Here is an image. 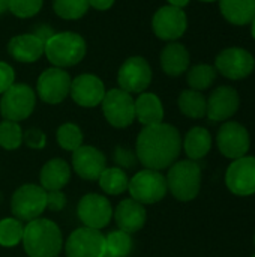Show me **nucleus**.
<instances>
[{
    "label": "nucleus",
    "instance_id": "obj_32",
    "mask_svg": "<svg viewBox=\"0 0 255 257\" xmlns=\"http://www.w3.org/2000/svg\"><path fill=\"white\" fill-rule=\"evenodd\" d=\"M24 226L18 218H5L0 221V245L15 247L23 241Z\"/></svg>",
    "mask_w": 255,
    "mask_h": 257
},
{
    "label": "nucleus",
    "instance_id": "obj_20",
    "mask_svg": "<svg viewBox=\"0 0 255 257\" xmlns=\"http://www.w3.org/2000/svg\"><path fill=\"white\" fill-rule=\"evenodd\" d=\"M9 56L21 63H33L44 54V41L35 33L14 36L8 44Z\"/></svg>",
    "mask_w": 255,
    "mask_h": 257
},
{
    "label": "nucleus",
    "instance_id": "obj_43",
    "mask_svg": "<svg viewBox=\"0 0 255 257\" xmlns=\"http://www.w3.org/2000/svg\"><path fill=\"white\" fill-rule=\"evenodd\" d=\"M251 35H252V38L255 39V17L254 20L251 21Z\"/></svg>",
    "mask_w": 255,
    "mask_h": 257
},
{
    "label": "nucleus",
    "instance_id": "obj_4",
    "mask_svg": "<svg viewBox=\"0 0 255 257\" xmlns=\"http://www.w3.org/2000/svg\"><path fill=\"white\" fill-rule=\"evenodd\" d=\"M167 187L171 194L180 202L194 200L201 187V169L192 160L177 161L170 166L167 175Z\"/></svg>",
    "mask_w": 255,
    "mask_h": 257
},
{
    "label": "nucleus",
    "instance_id": "obj_46",
    "mask_svg": "<svg viewBox=\"0 0 255 257\" xmlns=\"http://www.w3.org/2000/svg\"><path fill=\"white\" fill-rule=\"evenodd\" d=\"M254 257H255V254H254Z\"/></svg>",
    "mask_w": 255,
    "mask_h": 257
},
{
    "label": "nucleus",
    "instance_id": "obj_33",
    "mask_svg": "<svg viewBox=\"0 0 255 257\" xmlns=\"http://www.w3.org/2000/svg\"><path fill=\"white\" fill-rule=\"evenodd\" d=\"M23 143V130L18 122H0V146L6 151H15Z\"/></svg>",
    "mask_w": 255,
    "mask_h": 257
},
{
    "label": "nucleus",
    "instance_id": "obj_12",
    "mask_svg": "<svg viewBox=\"0 0 255 257\" xmlns=\"http://www.w3.org/2000/svg\"><path fill=\"white\" fill-rule=\"evenodd\" d=\"M153 33L162 41H177L183 36L188 29V17L183 9L176 6H162L159 8L152 20Z\"/></svg>",
    "mask_w": 255,
    "mask_h": 257
},
{
    "label": "nucleus",
    "instance_id": "obj_41",
    "mask_svg": "<svg viewBox=\"0 0 255 257\" xmlns=\"http://www.w3.org/2000/svg\"><path fill=\"white\" fill-rule=\"evenodd\" d=\"M168 2V5L170 6H176V8H180V9H183L191 0H167Z\"/></svg>",
    "mask_w": 255,
    "mask_h": 257
},
{
    "label": "nucleus",
    "instance_id": "obj_16",
    "mask_svg": "<svg viewBox=\"0 0 255 257\" xmlns=\"http://www.w3.org/2000/svg\"><path fill=\"white\" fill-rule=\"evenodd\" d=\"M77 212L84 227H90L96 230L105 227L113 217V208L110 200L101 194H93V193L86 194L80 200Z\"/></svg>",
    "mask_w": 255,
    "mask_h": 257
},
{
    "label": "nucleus",
    "instance_id": "obj_8",
    "mask_svg": "<svg viewBox=\"0 0 255 257\" xmlns=\"http://www.w3.org/2000/svg\"><path fill=\"white\" fill-rule=\"evenodd\" d=\"M215 69L228 80H243L255 69V57L246 48L228 47L215 59Z\"/></svg>",
    "mask_w": 255,
    "mask_h": 257
},
{
    "label": "nucleus",
    "instance_id": "obj_39",
    "mask_svg": "<svg viewBox=\"0 0 255 257\" xmlns=\"http://www.w3.org/2000/svg\"><path fill=\"white\" fill-rule=\"evenodd\" d=\"M65 206H66V196L62 193V190L47 191V209L57 212L62 211Z\"/></svg>",
    "mask_w": 255,
    "mask_h": 257
},
{
    "label": "nucleus",
    "instance_id": "obj_2",
    "mask_svg": "<svg viewBox=\"0 0 255 257\" xmlns=\"http://www.w3.org/2000/svg\"><path fill=\"white\" fill-rule=\"evenodd\" d=\"M23 245L29 257H57L63 245L62 232L56 223L36 218L24 227Z\"/></svg>",
    "mask_w": 255,
    "mask_h": 257
},
{
    "label": "nucleus",
    "instance_id": "obj_9",
    "mask_svg": "<svg viewBox=\"0 0 255 257\" xmlns=\"http://www.w3.org/2000/svg\"><path fill=\"white\" fill-rule=\"evenodd\" d=\"M101 105L107 122L114 128H126L135 119V101L131 93L122 89L105 92Z\"/></svg>",
    "mask_w": 255,
    "mask_h": 257
},
{
    "label": "nucleus",
    "instance_id": "obj_28",
    "mask_svg": "<svg viewBox=\"0 0 255 257\" xmlns=\"http://www.w3.org/2000/svg\"><path fill=\"white\" fill-rule=\"evenodd\" d=\"M134 242L129 233L114 230L105 236V248L102 257H128L132 253Z\"/></svg>",
    "mask_w": 255,
    "mask_h": 257
},
{
    "label": "nucleus",
    "instance_id": "obj_5",
    "mask_svg": "<svg viewBox=\"0 0 255 257\" xmlns=\"http://www.w3.org/2000/svg\"><path fill=\"white\" fill-rule=\"evenodd\" d=\"M36 104V95L33 89L23 83H14L0 99V113L5 120L21 122L27 119Z\"/></svg>",
    "mask_w": 255,
    "mask_h": 257
},
{
    "label": "nucleus",
    "instance_id": "obj_19",
    "mask_svg": "<svg viewBox=\"0 0 255 257\" xmlns=\"http://www.w3.org/2000/svg\"><path fill=\"white\" fill-rule=\"evenodd\" d=\"M72 166L80 178L87 181H96L107 169V160L99 149L81 145L72 152Z\"/></svg>",
    "mask_w": 255,
    "mask_h": 257
},
{
    "label": "nucleus",
    "instance_id": "obj_37",
    "mask_svg": "<svg viewBox=\"0 0 255 257\" xmlns=\"http://www.w3.org/2000/svg\"><path fill=\"white\" fill-rule=\"evenodd\" d=\"M114 161L120 167L131 169V167L135 166L137 155L132 151H129L128 148H116V151H114Z\"/></svg>",
    "mask_w": 255,
    "mask_h": 257
},
{
    "label": "nucleus",
    "instance_id": "obj_22",
    "mask_svg": "<svg viewBox=\"0 0 255 257\" xmlns=\"http://www.w3.org/2000/svg\"><path fill=\"white\" fill-rule=\"evenodd\" d=\"M161 68L170 77H179L189 69L191 56L188 48L180 42H168L161 51Z\"/></svg>",
    "mask_w": 255,
    "mask_h": 257
},
{
    "label": "nucleus",
    "instance_id": "obj_35",
    "mask_svg": "<svg viewBox=\"0 0 255 257\" xmlns=\"http://www.w3.org/2000/svg\"><path fill=\"white\" fill-rule=\"evenodd\" d=\"M44 0H9V11L18 18H32L42 9Z\"/></svg>",
    "mask_w": 255,
    "mask_h": 257
},
{
    "label": "nucleus",
    "instance_id": "obj_26",
    "mask_svg": "<svg viewBox=\"0 0 255 257\" xmlns=\"http://www.w3.org/2000/svg\"><path fill=\"white\" fill-rule=\"evenodd\" d=\"M183 149L189 160L198 161L204 158L212 149V136L203 126H194L188 131L183 140Z\"/></svg>",
    "mask_w": 255,
    "mask_h": 257
},
{
    "label": "nucleus",
    "instance_id": "obj_34",
    "mask_svg": "<svg viewBox=\"0 0 255 257\" xmlns=\"http://www.w3.org/2000/svg\"><path fill=\"white\" fill-rule=\"evenodd\" d=\"M57 143L65 151L74 152L83 145V133L75 123H63L57 130Z\"/></svg>",
    "mask_w": 255,
    "mask_h": 257
},
{
    "label": "nucleus",
    "instance_id": "obj_29",
    "mask_svg": "<svg viewBox=\"0 0 255 257\" xmlns=\"http://www.w3.org/2000/svg\"><path fill=\"white\" fill-rule=\"evenodd\" d=\"M216 75H218V72H216L215 66L200 63V65H195V66L188 69L186 80H188V84L192 90L201 92V90L209 89L215 83Z\"/></svg>",
    "mask_w": 255,
    "mask_h": 257
},
{
    "label": "nucleus",
    "instance_id": "obj_17",
    "mask_svg": "<svg viewBox=\"0 0 255 257\" xmlns=\"http://www.w3.org/2000/svg\"><path fill=\"white\" fill-rule=\"evenodd\" d=\"M239 105L237 90L231 86H219L207 98L206 116L212 122H225L237 113Z\"/></svg>",
    "mask_w": 255,
    "mask_h": 257
},
{
    "label": "nucleus",
    "instance_id": "obj_1",
    "mask_svg": "<svg viewBox=\"0 0 255 257\" xmlns=\"http://www.w3.org/2000/svg\"><path fill=\"white\" fill-rule=\"evenodd\" d=\"M182 137L176 126L158 123L144 126L137 139V160L150 170H162L173 166L180 155Z\"/></svg>",
    "mask_w": 255,
    "mask_h": 257
},
{
    "label": "nucleus",
    "instance_id": "obj_27",
    "mask_svg": "<svg viewBox=\"0 0 255 257\" xmlns=\"http://www.w3.org/2000/svg\"><path fill=\"white\" fill-rule=\"evenodd\" d=\"M177 105H179V110L185 116H188L191 119H201L206 116L207 99L204 98V95L201 92L186 89L179 95Z\"/></svg>",
    "mask_w": 255,
    "mask_h": 257
},
{
    "label": "nucleus",
    "instance_id": "obj_24",
    "mask_svg": "<svg viewBox=\"0 0 255 257\" xmlns=\"http://www.w3.org/2000/svg\"><path fill=\"white\" fill-rule=\"evenodd\" d=\"M71 179V167L66 161L54 158L41 170V187L45 191L62 190Z\"/></svg>",
    "mask_w": 255,
    "mask_h": 257
},
{
    "label": "nucleus",
    "instance_id": "obj_13",
    "mask_svg": "<svg viewBox=\"0 0 255 257\" xmlns=\"http://www.w3.org/2000/svg\"><path fill=\"white\" fill-rule=\"evenodd\" d=\"M227 188L240 197L255 194V157H240L233 160L225 172Z\"/></svg>",
    "mask_w": 255,
    "mask_h": 257
},
{
    "label": "nucleus",
    "instance_id": "obj_11",
    "mask_svg": "<svg viewBox=\"0 0 255 257\" xmlns=\"http://www.w3.org/2000/svg\"><path fill=\"white\" fill-rule=\"evenodd\" d=\"M216 145L219 152L230 160L245 157L251 148V137L248 130L239 122H224L216 134Z\"/></svg>",
    "mask_w": 255,
    "mask_h": 257
},
{
    "label": "nucleus",
    "instance_id": "obj_40",
    "mask_svg": "<svg viewBox=\"0 0 255 257\" xmlns=\"http://www.w3.org/2000/svg\"><path fill=\"white\" fill-rule=\"evenodd\" d=\"M89 6L98 9V11H107L114 5V0H87Z\"/></svg>",
    "mask_w": 255,
    "mask_h": 257
},
{
    "label": "nucleus",
    "instance_id": "obj_38",
    "mask_svg": "<svg viewBox=\"0 0 255 257\" xmlns=\"http://www.w3.org/2000/svg\"><path fill=\"white\" fill-rule=\"evenodd\" d=\"M14 83H15L14 68L6 62H0V95L5 93Z\"/></svg>",
    "mask_w": 255,
    "mask_h": 257
},
{
    "label": "nucleus",
    "instance_id": "obj_7",
    "mask_svg": "<svg viewBox=\"0 0 255 257\" xmlns=\"http://www.w3.org/2000/svg\"><path fill=\"white\" fill-rule=\"evenodd\" d=\"M47 209V191L35 184L21 185L11 199V211L20 221H33Z\"/></svg>",
    "mask_w": 255,
    "mask_h": 257
},
{
    "label": "nucleus",
    "instance_id": "obj_36",
    "mask_svg": "<svg viewBox=\"0 0 255 257\" xmlns=\"http://www.w3.org/2000/svg\"><path fill=\"white\" fill-rule=\"evenodd\" d=\"M23 140L32 149H42L45 146V143H47L45 134L41 130H36V128L27 130L26 133H23Z\"/></svg>",
    "mask_w": 255,
    "mask_h": 257
},
{
    "label": "nucleus",
    "instance_id": "obj_15",
    "mask_svg": "<svg viewBox=\"0 0 255 257\" xmlns=\"http://www.w3.org/2000/svg\"><path fill=\"white\" fill-rule=\"evenodd\" d=\"M65 248L68 257H102L105 236L96 229L80 227L71 233Z\"/></svg>",
    "mask_w": 255,
    "mask_h": 257
},
{
    "label": "nucleus",
    "instance_id": "obj_3",
    "mask_svg": "<svg viewBox=\"0 0 255 257\" xmlns=\"http://www.w3.org/2000/svg\"><path fill=\"white\" fill-rule=\"evenodd\" d=\"M87 53L86 41L74 32L53 33L44 42V54L56 68H71L80 63Z\"/></svg>",
    "mask_w": 255,
    "mask_h": 257
},
{
    "label": "nucleus",
    "instance_id": "obj_14",
    "mask_svg": "<svg viewBox=\"0 0 255 257\" xmlns=\"http://www.w3.org/2000/svg\"><path fill=\"white\" fill-rule=\"evenodd\" d=\"M71 75L62 68H48L45 69L36 83L38 96L47 104H59L71 92Z\"/></svg>",
    "mask_w": 255,
    "mask_h": 257
},
{
    "label": "nucleus",
    "instance_id": "obj_44",
    "mask_svg": "<svg viewBox=\"0 0 255 257\" xmlns=\"http://www.w3.org/2000/svg\"><path fill=\"white\" fill-rule=\"evenodd\" d=\"M200 2H204V3H212V2H218V0H200Z\"/></svg>",
    "mask_w": 255,
    "mask_h": 257
},
{
    "label": "nucleus",
    "instance_id": "obj_30",
    "mask_svg": "<svg viewBox=\"0 0 255 257\" xmlns=\"http://www.w3.org/2000/svg\"><path fill=\"white\" fill-rule=\"evenodd\" d=\"M128 184H129V179L126 176V173L119 167L105 169L99 176L101 188L107 194H111V196H117V194H122L123 191H126Z\"/></svg>",
    "mask_w": 255,
    "mask_h": 257
},
{
    "label": "nucleus",
    "instance_id": "obj_18",
    "mask_svg": "<svg viewBox=\"0 0 255 257\" xmlns=\"http://www.w3.org/2000/svg\"><path fill=\"white\" fill-rule=\"evenodd\" d=\"M69 95L81 107H96L105 96V86L102 80L93 74H81L71 83Z\"/></svg>",
    "mask_w": 255,
    "mask_h": 257
},
{
    "label": "nucleus",
    "instance_id": "obj_6",
    "mask_svg": "<svg viewBox=\"0 0 255 257\" xmlns=\"http://www.w3.org/2000/svg\"><path fill=\"white\" fill-rule=\"evenodd\" d=\"M131 197L141 205H153L161 202L167 191V179L158 170H141L128 184Z\"/></svg>",
    "mask_w": 255,
    "mask_h": 257
},
{
    "label": "nucleus",
    "instance_id": "obj_25",
    "mask_svg": "<svg viewBox=\"0 0 255 257\" xmlns=\"http://www.w3.org/2000/svg\"><path fill=\"white\" fill-rule=\"evenodd\" d=\"M222 17L233 26L251 24L255 17V0H218Z\"/></svg>",
    "mask_w": 255,
    "mask_h": 257
},
{
    "label": "nucleus",
    "instance_id": "obj_42",
    "mask_svg": "<svg viewBox=\"0 0 255 257\" xmlns=\"http://www.w3.org/2000/svg\"><path fill=\"white\" fill-rule=\"evenodd\" d=\"M9 11V0H0V14Z\"/></svg>",
    "mask_w": 255,
    "mask_h": 257
},
{
    "label": "nucleus",
    "instance_id": "obj_21",
    "mask_svg": "<svg viewBox=\"0 0 255 257\" xmlns=\"http://www.w3.org/2000/svg\"><path fill=\"white\" fill-rule=\"evenodd\" d=\"M114 217L119 229L131 235L143 229V226L146 224L147 214L141 203L135 202L134 199H126L117 205Z\"/></svg>",
    "mask_w": 255,
    "mask_h": 257
},
{
    "label": "nucleus",
    "instance_id": "obj_23",
    "mask_svg": "<svg viewBox=\"0 0 255 257\" xmlns=\"http://www.w3.org/2000/svg\"><path fill=\"white\" fill-rule=\"evenodd\" d=\"M135 119H138L144 126L158 125L164 119V107L158 95L150 92H143L135 99Z\"/></svg>",
    "mask_w": 255,
    "mask_h": 257
},
{
    "label": "nucleus",
    "instance_id": "obj_10",
    "mask_svg": "<svg viewBox=\"0 0 255 257\" xmlns=\"http://www.w3.org/2000/svg\"><path fill=\"white\" fill-rule=\"evenodd\" d=\"M119 89L128 93H143L152 83V68L141 56L128 57L117 72Z\"/></svg>",
    "mask_w": 255,
    "mask_h": 257
},
{
    "label": "nucleus",
    "instance_id": "obj_31",
    "mask_svg": "<svg viewBox=\"0 0 255 257\" xmlns=\"http://www.w3.org/2000/svg\"><path fill=\"white\" fill-rule=\"evenodd\" d=\"M53 9L63 20H80L89 11L87 0H53Z\"/></svg>",
    "mask_w": 255,
    "mask_h": 257
},
{
    "label": "nucleus",
    "instance_id": "obj_45",
    "mask_svg": "<svg viewBox=\"0 0 255 257\" xmlns=\"http://www.w3.org/2000/svg\"><path fill=\"white\" fill-rule=\"evenodd\" d=\"M254 242H255V238H254Z\"/></svg>",
    "mask_w": 255,
    "mask_h": 257
}]
</instances>
